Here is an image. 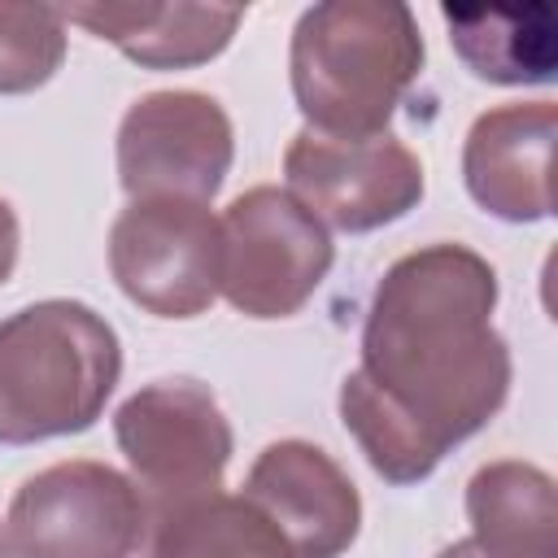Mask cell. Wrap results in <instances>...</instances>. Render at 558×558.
<instances>
[{
	"label": "cell",
	"mask_w": 558,
	"mask_h": 558,
	"mask_svg": "<svg viewBox=\"0 0 558 558\" xmlns=\"http://www.w3.org/2000/svg\"><path fill=\"white\" fill-rule=\"evenodd\" d=\"M418 65V22L392 0H327L292 31V96L318 135H384Z\"/></svg>",
	"instance_id": "obj_2"
},
{
	"label": "cell",
	"mask_w": 558,
	"mask_h": 558,
	"mask_svg": "<svg viewBox=\"0 0 558 558\" xmlns=\"http://www.w3.org/2000/svg\"><path fill=\"white\" fill-rule=\"evenodd\" d=\"M109 270L140 310L196 318L218 296V218L201 201H131L109 231Z\"/></svg>",
	"instance_id": "obj_7"
},
{
	"label": "cell",
	"mask_w": 558,
	"mask_h": 558,
	"mask_svg": "<svg viewBox=\"0 0 558 558\" xmlns=\"http://www.w3.org/2000/svg\"><path fill=\"white\" fill-rule=\"evenodd\" d=\"M122 375L118 331L83 301H35L0 323V445L87 432Z\"/></svg>",
	"instance_id": "obj_3"
},
{
	"label": "cell",
	"mask_w": 558,
	"mask_h": 558,
	"mask_svg": "<svg viewBox=\"0 0 558 558\" xmlns=\"http://www.w3.org/2000/svg\"><path fill=\"white\" fill-rule=\"evenodd\" d=\"M17 558H131L144 545V497L105 462H57L35 471L9 501Z\"/></svg>",
	"instance_id": "obj_5"
},
{
	"label": "cell",
	"mask_w": 558,
	"mask_h": 558,
	"mask_svg": "<svg viewBox=\"0 0 558 558\" xmlns=\"http://www.w3.org/2000/svg\"><path fill=\"white\" fill-rule=\"evenodd\" d=\"M497 275L462 244L397 257L366 310L362 366L340 384V418L388 484L427 480L510 392V349L493 331Z\"/></svg>",
	"instance_id": "obj_1"
},
{
	"label": "cell",
	"mask_w": 558,
	"mask_h": 558,
	"mask_svg": "<svg viewBox=\"0 0 558 558\" xmlns=\"http://www.w3.org/2000/svg\"><path fill=\"white\" fill-rule=\"evenodd\" d=\"M0 558H17L13 545H9V536H4V527H0Z\"/></svg>",
	"instance_id": "obj_19"
},
{
	"label": "cell",
	"mask_w": 558,
	"mask_h": 558,
	"mask_svg": "<svg viewBox=\"0 0 558 558\" xmlns=\"http://www.w3.org/2000/svg\"><path fill=\"white\" fill-rule=\"evenodd\" d=\"M218 292L248 318L296 314L331 270L327 227L283 187H248L218 218Z\"/></svg>",
	"instance_id": "obj_4"
},
{
	"label": "cell",
	"mask_w": 558,
	"mask_h": 558,
	"mask_svg": "<svg viewBox=\"0 0 558 558\" xmlns=\"http://www.w3.org/2000/svg\"><path fill=\"white\" fill-rule=\"evenodd\" d=\"M65 22L87 26L96 39H109L118 52L148 70H183L218 57L244 9L227 4H65Z\"/></svg>",
	"instance_id": "obj_12"
},
{
	"label": "cell",
	"mask_w": 558,
	"mask_h": 558,
	"mask_svg": "<svg viewBox=\"0 0 558 558\" xmlns=\"http://www.w3.org/2000/svg\"><path fill=\"white\" fill-rule=\"evenodd\" d=\"M113 436L144 488V510L222 488L231 462V423L201 379H157L131 392Z\"/></svg>",
	"instance_id": "obj_6"
},
{
	"label": "cell",
	"mask_w": 558,
	"mask_h": 558,
	"mask_svg": "<svg viewBox=\"0 0 558 558\" xmlns=\"http://www.w3.org/2000/svg\"><path fill=\"white\" fill-rule=\"evenodd\" d=\"M554 135H558V109L549 100L501 105L480 113L462 148V179L475 205L506 222L549 218Z\"/></svg>",
	"instance_id": "obj_11"
},
{
	"label": "cell",
	"mask_w": 558,
	"mask_h": 558,
	"mask_svg": "<svg viewBox=\"0 0 558 558\" xmlns=\"http://www.w3.org/2000/svg\"><path fill=\"white\" fill-rule=\"evenodd\" d=\"M288 192L340 231H375L423 201V166L397 135L340 140L301 131L283 153Z\"/></svg>",
	"instance_id": "obj_9"
},
{
	"label": "cell",
	"mask_w": 558,
	"mask_h": 558,
	"mask_svg": "<svg viewBox=\"0 0 558 558\" xmlns=\"http://www.w3.org/2000/svg\"><path fill=\"white\" fill-rule=\"evenodd\" d=\"M466 519L488 558H558L554 480L532 462H488L466 484Z\"/></svg>",
	"instance_id": "obj_14"
},
{
	"label": "cell",
	"mask_w": 558,
	"mask_h": 558,
	"mask_svg": "<svg viewBox=\"0 0 558 558\" xmlns=\"http://www.w3.org/2000/svg\"><path fill=\"white\" fill-rule=\"evenodd\" d=\"M449 39L471 74L488 83H549L558 65V22L549 4H445Z\"/></svg>",
	"instance_id": "obj_15"
},
{
	"label": "cell",
	"mask_w": 558,
	"mask_h": 558,
	"mask_svg": "<svg viewBox=\"0 0 558 558\" xmlns=\"http://www.w3.org/2000/svg\"><path fill=\"white\" fill-rule=\"evenodd\" d=\"M13 262H17V214L0 196V283L13 275Z\"/></svg>",
	"instance_id": "obj_17"
},
{
	"label": "cell",
	"mask_w": 558,
	"mask_h": 558,
	"mask_svg": "<svg viewBox=\"0 0 558 558\" xmlns=\"http://www.w3.org/2000/svg\"><path fill=\"white\" fill-rule=\"evenodd\" d=\"M144 558H292L279 527L240 493H196L148 506Z\"/></svg>",
	"instance_id": "obj_13"
},
{
	"label": "cell",
	"mask_w": 558,
	"mask_h": 558,
	"mask_svg": "<svg viewBox=\"0 0 558 558\" xmlns=\"http://www.w3.org/2000/svg\"><path fill=\"white\" fill-rule=\"evenodd\" d=\"M65 57V17L57 4H0V92L44 87Z\"/></svg>",
	"instance_id": "obj_16"
},
{
	"label": "cell",
	"mask_w": 558,
	"mask_h": 558,
	"mask_svg": "<svg viewBox=\"0 0 558 558\" xmlns=\"http://www.w3.org/2000/svg\"><path fill=\"white\" fill-rule=\"evenodd\" d=\"M231 118L205 92H153L118 126V174L131 201H201L231 170Z\"/></svg>",
	"instance_id": "obj_8"
},
{
	"label": "cell",
	"mask_w": 558,
	"mask_h": 558,
	"mask_svg": "<svg viewBox=\"0 0 558 558\" xmlns=\"http://www.w3.org/2000/svg\"><path fill=\"white\" fill-rule=\"evenodd\" d=\"M244 497L279 527L292 558H340L362 523L353 480L305 440H275L257 453Z\"/></svg>",
	"instance_id": "obj_10"
},
{
	"label": "cell",
	"mask_w": 558,
	"mask_h": 558,
	"mask_svg": "<svg viewBox=\"0 0 558 558\" xmlns=\"http://www.w3.org/2000/svg\"><path fill=\"white\" fill-rule=\"evenodd\" d=\"M440 558H488V554H484L475 541H453V545H449Z\"/></svg>",
	"instance_id": "obj_18"
}]
</instances>
